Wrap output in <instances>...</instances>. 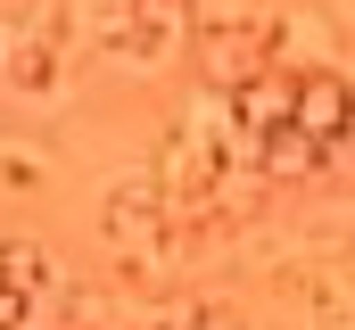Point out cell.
Here are the masks:
<instances>
[{"label": "cell", "mask_w": 355, "mask_h": 330, "mask_svg": "<svg viewBox=\"0 0 355 330\" xmlns=\"http://www.w3.org/2000/svg\"><path fill=\"white\" fill-rule=\"evenodd\" d=\"M215 141H198L190 124H166V141H157V157H149V182H157V198L174 207V215H207V182H215Z\"/></svg>", "instance_id": "6da1fadb"}, {"label": "cell", "mask_w": 355, "mask_h": 330, "mask_svg": "<svg viewBox=\"0 0 355 330\" xmlns=\"http://www.w3.org/2000/svg\"><path fill=\"white\" fill-rule=\"evenodd\" d=\"M190 67L215 91H240V82L265 67V25L257 17H232V25H190Z\"/></svg>", "instance_id": "7a4b0ae2"}, {"label": "cell", "mask_w": 355, "mask_h": 330, "mask_svg": "<svg viewBox=\"0 0 355 330\" xmlns=\"http://www.w3.org/2000/svg\"><path fill=\"white\" fill-rule=\"evenodd\" d=\"M289 124L314 132V141L331 149V141L355 124V75H339V67H306V75H297V107H289Z\"/></svg>", "instance_id": "3957f363"}, {"label": "cell", "mask_w": 355, "mask_h": 330, "mask_svg": "<svg viewBox=\"0 0 355 330\" xmlns=\"http://www.w3.org/2000/svg\"><path fill=\"white\" fill-rule=\"evenodd\" d=\"M99 232H107V248H141V240H157V232H174V207H166L157 182L141 173V182H124V190H107Z\"/></svg>", "instance_id": "277c9868"}, {"label": "cell", "mask_w": 355, "mask_h": 330, "mask_svg": "<svg viewBox=\"0 0 355 330\" xmlns=\"http://www.w3.org/2000/svg\"><path fill=\"white\" fill-rule=\"evenodd\" d=\"M331 17H314V8H281L265 17V58L272 67H289V75H306V67H331Z\"/></svg>", "instance_id": "5b68a950"}, {"label": "cell", "mask_w": 355, "mask_h": 330, "mask_svg": "<svg viewBox=\"0 0 355 330\" xmlns=\"http://www.w3.org/2000/svg\"><path fill=\"white\" fill-rule=\"evenodd\" d=\"M272 281L297 297L306 322H355V281H347V272H322V264H272Z\"/></svg>", "instance_id": "8992f818"}, {"label": "cell", "mask_w": 355, "mask_h": 330, "mask_svg": "<svg viewBox=\"0 0 355 330\" xmlns=\"http://www.w3.org/2000/svg\"><path fill=\"white\" fill-rule=\"evenodd\" d=\"M232 107H240V124H257V132H272V124H289V107H297V75L289 67H257V75L232 91Z\"/></svg>", "instance_id": "52a82bcc"}, {"label": "cell", "mask_w": 355, "mask_h": 330, "mask_svg": "<svg viewBox=\"0 0 355 330\" xmlns=\"http://www.w3.org/2000/svg\"><path fill=\"white\" fill-rule=\"evenodd\" d=\"M257 165H265V182H314V173H331V149L314 132H297V124H272Z\"/></svg>", "instance_id": "ba28073f"}, {"label": "cell", "mask_w": 355, "mask_h": 330, "mask_svg": "<svg viewBox=\"0 0 355 330\" xmlns=\"http://www.w3.org/2000/svg\"><path fill=\"white\" fill-rule=\"evenodd\" d=\"M0 281H8L17 297H33V289L67 281V264H58L50 248H33V240H0Z\"/></svg>", "instance_id": "9c48e42d"}, {"label": "cell", "mask_w": 355, "mask_h": 330, "mask_svg": "<svg viewBox=\"0 0 355 330\" xmlns=\"http://www.w3.org/2000/svg\"><path fill=\"white\" fill-rule=\"evenodd\" d=\"M0 182L8 190H33L42 182V149H0Z\"/></svg>", "instance_id": "30bf717a"}, {"label": "cell", "mask_w": 355, "mask_h": 330, "mask_svg": "<svg viewBox=\"0 0 355 330\" xmlns=\"http://www.w3.org/2000/svg\"><path fill=\"white\" fill-rule=\"evenodd\" d=\"M232 17H257V0H190V25H232Z\"/></svg>", "instance_id": "8fae6325"}, {"label": "cell", "mask_w": 355, "mask_h": 330, "mask_svg": "<svg viewBox=\"0 0 355 330\" xmlns=\"http://www.w3.org/2000/svg\"><path fill=\"white\" fill-rule=\"evenodd\" d=\"M0 25H8V8H0Z\"/></svg>", "instance_id": "7c38bea8"}, {"label": "cell", "mask_w": 355, "mask_h": 330, "mask_svg": "<svg viewBox=\"0 0 355 330\" xmlns=\"http://www.w3.org/2000/svg\"><path fill=\"white\" fill-rule=\"evenodd\" d=\"M347 17H355V0H347Z\"/></svg>", "instance_id": "4fadbf2b"}]
</instances>
